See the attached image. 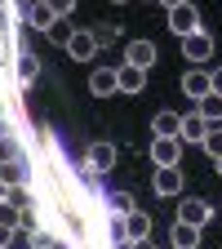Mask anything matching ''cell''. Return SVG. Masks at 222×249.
I'll use <instances>...</instances> for the list:
<instances>
[{
	"mask_svg": "<svg viewBox=\"0 0 222 249\" xmlns=\"http://www.w3.org/2000/svg\"><path fill=\"white\" fill-rule=\"evenodd\" d=\"M62 49H67L76 62H93V58H98V49H102V40L93 36V27H80V31H71V36H67V45H62Z\"/></svg>",
	"mask_w": 222,
	"mask_h": 249,
	"instance_id": "obj_1",
	"label": "cell"
},
{
	"mask_svg": "<svg viewBox=\"0 0 222 249\" xmlns=\"http://www.w3.org/2000/svg\"><path fill=\"white\" fill-rule=\"evenodd\" d=\"M182 58L191 62V67H200V62H209L213 58V36L200 27V31H191V36H182Z\"/></svg>",
	"mask_w": 222,
	"mask_h": 249,
	"instance_id": "obj_2",
	"label": "cell"
},
{
	"mask_svg": "<svg viewBox=\"0 0 222 249\" xmlns=\"http://www.w3.org/2000/svg\"><path fill=\"white\" fill-rule=\"evenodd\" d=\"M182 138H151V160H155V169H169V165H182Z\"/></svg>",
	"mask_w": 222,
	"mask_h": 249,
	"instance_id": "obj_3",
	"label": "cell"
},
{
	"mask_svg": "<svg viewBox=\"0 0 222 249\" xmlns=\"http://www.w3.org/2000/svg\"><path fill=\"white\" fill-rule=\"evenodd\" d=\"M169 31L182 40V36H191V31H200V9L187 0V5H173L169 9Z\"/></svg>",
	"mask_w": 222,
	"mask_h": 249,
	"instance_id": "obj_4",
	"label": "cell"
},
{
	"mask_svg": "<svg viewBox=\"0 0 222 249\" xmlns=\"http://www.w3.org/2000/svg\"><path fill=\"white\" fill-rule=\"evenodd\" d=\"M209 218H213L209 200H200V196L178 200V223H191V227H200V231H205V223H209Z\"/></svg>",
	"mask_w": 222,
	"mask_h": 249,
	"instance_id": "obj_5",
	"label": "cell"
},
{
	"mask_svg": "<svg viewBox=\"0 0 222 249\" xmlns=\"http://www.w3.org/2000/svg\"><path fill=\"white\" fill-rule=\"evenodd\" d=\"M124 62L138 67V71H151L155 67V45L151 40H129V45H124Z\"/></svg>",
	"mask_w": 222,
	"mask_h": 249,
	"instance_id": "obj_6",
	"label": "cell"
},
{
	"mask_svg": "<svg viewBox=\"0 0 222 249\" xmlns=\"http://www.w3.org/2000/svg\"><path fill=\"white\" fill-rule=\"evenodd\" d=\"M205 134H209V120L200 116V111H182V124H178V138L182 142H205Z\"/></svg>",
	"mask_w": 222,
	"mask_h": 249,
	"instance_id": "obj_7",
	"label": "cell"
},
{
	"mask_svg": "<svg viewBox=\"0 0 222 249\" xmlns=\"http://www.w3.org/2000/svg\"><path fill=\"white\" fill-rule=\"evenodd\" d=\"M111 165H116V147H111V142H93L89 156H85V169H89V174H107Z\"/></svg>",
	"mask_w": 222,
	"mask_h": 249,
	"instance_id": "obj_8",
	"label": "cell"
},
{
	"mask_svg": "<svg viewBox=\"0 0 222 249\" xmlns=\"http://www.w3.org/2000/svg\"><path fill=\"white\" fill-rule=\"evenodd\" d=\"M89 93H93V98H111V93H120L116 89V67H93L89 71Z\"/></svg>",
	"mask_w": 222,
	"mask_h": 249,
	"instance_id": "obj_9",
	"label": "cell"
},
{
	"mask_svg": "<svg viewBox=\"0 0 222 249\" xmlns=\"http://www.w3.org/2000/svg\"><path fill=\"white\" fill-rule=\"evenodd\" d=\"M182 93H187L191 103H200L205 93H213V85H209V71H205V67H191V71L182 76Z\"/></svg>",
	"mask_w": 222,
	"mask_h": 249,
	"instance_id": "obj_10",
	"label": "cell"
},
{
	"mask_svg": "<svg viewBox=\"0 0 222 249\" xmlns=\"http://www.w3.org/2000/svg\"><path fill=\"white\" fill-rule=\"evenodd\" d=\"M116 89H120V93H142V89H147V71L129 67V62L116 67Z\"/></svg>",
	"mask_w": 222,
	"mask_h": 249,
	"instance_id": "obj_11",
	"label": "cell"
},
{
	"mask_svg": "<svg viewBox=\"0 0 222 249\" xmlns=\"http://www.w3.org/2000/svg\"><path fill=\"white\" fill-rule=\"evenodd\" d=\"M36 76H40V62H36V53H18V58H14V80H18V89L36 85Z\"/></svg>",
	"mask_w": 222,
	"mask_h": 249,
	"instance_id": "obj_12",
	"label": "cell"
},
{
	"mask_svg": "<svg viewBox=\"0 0 222 249\" xmlns=\"http://www.w3.org/2000/svg\"><path fill=\"white\" fill-rule=\"evenodd\" d=\"M178 124H182V111H155L151 116V138H178Z\"/></svg>",
	"mask_w": 222,
	"mask_h": 249,
	"instance_id": "obj_13",
	"label": "cell"
},
{
	"mask_svg": "<svg viewBox=\"0 0 222 249\" xmlns=\"http://www.w3.org/2000/svg\"><path fill=\"white\" fill-rule=\"evenodd\" d=\"M147 236H151V218H147L142 209L124 213V240H129V245H138V240H147Z\"/></svg>",
	"mask_w": 222,
	"mask_h": 249,
	"instance_id": "obj_14",
	"label": "cell"
},
{
	"mask_svg": "<svg viewBox=\"0 0 222 249\" xmlns=\"http://www.w3.org/2000/svg\"><path fill=\"white\" fill-rule=\"evenodd\" d=\"M155 196H178V187H182V165H169V169H155Z\"/></svg>",
	"mask_w": 222,
	"mask_h": 249,
	"instance_id": "obj_15",
	"label": "cell"
},
{
	"mask_svg": "<svg viewBox=\"0 0 222 249\" xmlns=\"http://www.w3.org/2000/svg\"><path fill=\"white\" fill-rule=\"evenodd\" d=\"M169 245H173V249H196V245H200V227L178 223V218H173V227H169Z\"/></svg>",
	"mask_w": 222,
	"mask_h": 249,
	"instance_id": "obj_16",
	"label": "cell"
},
{
	"mask_svg": "<svg viewBox=\"0 0 222 249\" xmlns=\"http://www.w3.org/2000/svg\"><path fill=\"white\" fill-rule=\"evenodd\" d=\"M102 209H107L111 218H124V213H134L138 205H134L129 192H107V196H102Z\"/></svg>",
	"mask_w": 222,
	"mask_h": 249,
	"instance_id": "obj_17",
	"label": "cell"
},
{
	"mask_svg": "<svg viewBox=\"0 0 222 249\" xmlns=\"http://www.w3.org/2000/svg\"><path fill=\"white\" fill-rule=\"evenodd\" d=\"M0 182L5 187H22L27 182V160L18 156V160H0Z\"/></svg>",
	"mask_w": 222,
	"mask_h": 249,
	"instance_id": "obj_18",
	"label": "cell"
},
{
	"mask_svg": "<svg viewBox=\"0 0 222 249\" xmlns=\"http://www.w3.org/2000/svg\"><path fill=\"white\" fill-rule=\"evenodd\" d=\"M196 111H200L209 124H222V93H205V98L196 103Z\"/></svg>",
	"mask_w": 222,
	"mask_h": 249,
	"instance_id": "obj_19",
	"label": "cell"
},
{
	"mask_svg": "<svg viewBox=\"0 0 222 249\" xmlns=\"http://www.w3.org/2000/svg\"><path fill=\"white\" fill-rule=\"evenodd\" d=\"M200 147L209 151V160H213V156H222V124H209V134H205Z\"/></svg>",
	"mask_w": 222,
	"mask_h": 249,
	"instance_id": "obj_20",
	"label": "cell"
},
{
	"mask_svg": "<svg viewBox=\"0 0 222 249\" xmlns=\"http://www.w3.org/2000/svg\"><path fill=\"white\" fill-rule=\"evenodd\" d=\"M18 205H9V200H0V227H9V231H18Z\"/></svg>",
	"mask_w": 222,
	"mask_h": 249,
	"instance_id": "obj_21",
	"label": "cell"
},
{
	"mask_svg": "<svg viewBox=\"0 0 222 249\" xmlns=\"http://www.w3.org/2000/svg\"><path fill=\"white\" fill-rule=\"evenodd\" d=\"M22 156V147H18V138L9 134V138H0V160H18Z\"/></svg>",
	"mask_w": 222,
	"mask_h": 249,
	"instance_id": "obj_22",
	"label": "cell"
},
{
	"mask_svg": "<svg viewBox=\"0 0 222 249\" xmlns=\"http://www.w3.org/2000/svg\"><path fill=\"white\" fill-rule=\"evenodd\" d=\"M45 5L53 9V18H67V14L76 9V0H45Z\"/></svg>",
	"mask_w": 222,
	"mask_h": 249,
	"instance_id": "obj_23",
	"label": "cell"
},
{
	"mask_svg": "<svg viewBox=\"0 0 222 249\" xmlns=\"http://www.w3.org/2000/svg\"><path fill=\"white\" fill-rule=\"evenodd\" d=\"M53 245V236L45 231V227H36V231H31V249H49Z\"/></svg>",
	"mask_w": 222,
	"mask_h": 249,
	"instance_id": "obj_24",
	"label": "cell"
},
{
	"mask_svg": "<svg viewBox=\"0 0 222 249\" xmlns=\"http://www.w3.org/2000/svg\"><path fill=\"white\" fill-rule=\"evenodd\" d=\"M9 249H31V231H22V227H18V231H14V240H9Z\"/></svg>",
	"mask_w": 222,
	"mask_h": 249,
	"instance_id": "obj_25",
	"label": "cell"
},
{
	"mask_svg": "<svg viewBox=\"0 0 222 249\" xmlns=\"http://www.w3.org/2000/svg\"><path fill=\"white\" fill-rule=\"evenodd\" d=\"M209 85H213V93H222V67H213V71H209Z\"/></svg>",
	"mask_w": 222,
	"mask_h": 249,
	"instance_id": "obj_26",
	"label": "cell"
},
{
	"mask_svg": "<svg viewBox=\"0 0 222 249\" xmlns=\"http://www.w3.org/2000/svg\"><path fill=\"white\" fill-rule=\"evenodd\" d=\"M9 240H14V231H9V227H0V249H9Z\"/></svg>",
	"mask_w": 222,
	"mask_h": 249,
	"instance_id": "obj_27",
	"label": "cell"
},
{
	"mask_svg": "<svg viewBox=\"0 0 222 249\" xmlns=\"http://www.w3.org/2000/svg\"><path fill=\"white\" fill-rule=\"evenodd\" d=\"M0 138H9V120L5 116H0Z\"/></svg>",
	"mask_w": 222,
	"mask_h": 249,
	"instance_id": "obj_28",
	"label": "cell"
},
{
	"mask_svg": "<svg viewBox=\"0 0 222 249\" xmlns=\"http://www.w3.org/2000/svg\"><path fill=\"white\" fill-rule=\"evenodd\" d=\"M160 5H165V9H173V5H187V0H160Z\"/></svg>",
	"mask_w": 222,
	"mask_h": 249,
	"instance_id": "obj_29",
	"label": "cell"
},
{
	"mask_svg": "<svg viewBox=\"0 0 222 249\" xmlns=\"http://www.w3.org/2000/svg\"><path fill=\"white\" fill-rule=\"evenodd\" d=\"M49 249H71V245H67V240H53V245H49Z\"/></svg>",
	"mask_w": 222,
	"mask_h": 249,
	"instance_id": "obj_30",
	"label": "cell"
},
{
	"mask_svg": "<svg viewBox=\"0 0 222 249\" xmlns=\"http://www.w3.org/2000/svg\"><path fill=\"white\" fill-rule=\"evenodd\" d=\"M134 249H155V245H151V240H138V245H134Z\"/></svg>",
	"mask_w": 222,
	"mask_h": 249,
	"instance_id": "obj_31",
	"label": "cell"
},
{
	"mask_svg": "<svg viewBox=\"0 0 222 249\" xmlns=\"http://www.w3.org/2000/svg\"><path fill=\"white\" fill-rule=\"evenodd\" d=\"M213 169H218V174H222V156H213Z\"/></svg>",
	"mask_w": 222,
	"mask_h": 249,
	"instance_id": "obj_32",
	"label": "cell"
},
{
	"mask_svg": "<svg viewBox=\"0 0 222 249\" xmlns=\"http://www.w3.org/2000/svg\"><path fill=\"white\" fill-rule=\"evenodd\" d=\"M5 196H9V187H5V182H0V200H5Z\"/></svg>",
	"mask_w": 222,
	"mask_h": 249,
	"instance_id": "obj_33",
	"label": "cell"
},
{
	"mask_svg": "<svg viewBox=\"0 0 222 249\" xmlns=\"http://www.w3.org/2000/svg\"><path fill=\"white\" fill-rule=\"evenodd\" d=\"M107 5H129V0H107Z\"/></svg>",
	"mask_w": 222,
	"mask_h": 249,
	"instance_id": "obj_34",
	"label": "cell"
}]
</instances>
